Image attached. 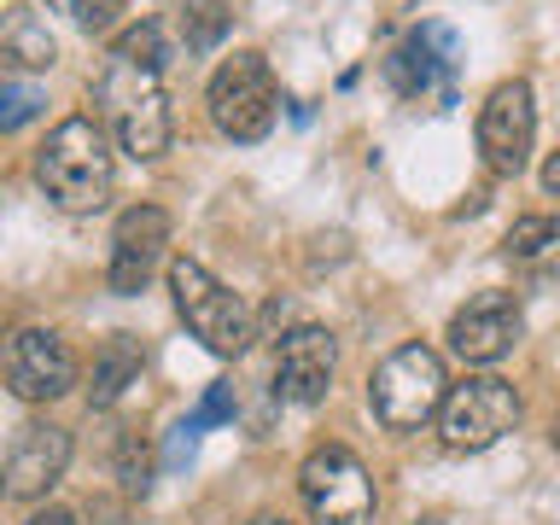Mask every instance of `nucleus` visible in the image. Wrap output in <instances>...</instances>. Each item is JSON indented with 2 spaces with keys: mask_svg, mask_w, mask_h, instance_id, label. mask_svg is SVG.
Here are the masks:
<instances>
[{
  "mask_svg": "<svg viewBox=\"0 0 560 525\" xmlns=\"http://www.w3.org/2000/svg\"><path fill=\"white\" fill-rule=\"evenodd\" d=\"M35 182L70 217L100 210L117 187V164H112V147H105V129L94 117H65L47 135V147L35 152Z\"/></svg>",
  "mask_w": 560,
  "mask_h": 525,
  "instance_id": "nucleus-1",
  "label": "nucleus"
},
{
  "mask_svg": "<svg viewBox=\"0 0 560 525\" xmlns=\"http://www.w3.org/2000/svg\"><path fill=\"white\" fill-rule=\"evenodd\" d=\"M117 479L129 497H140V490L152 485V462H147V444H140V438H122L117 444Z\"/></svg>",
  "mask_w": 560,
  "mask_h": 525,
  "instance_id": "nucleus-22",
  "label": "nucleus"
},
{
  "mask_svg": "<svg viewBox=\"0 0 560 525\" xmlns=\"http://www.w3.org/2000/svg\"><path fill=\"white\" fill-rule=\"evenodd\" d=\"M100 105H105V122L117 129V147L129 158L152 164V158L170 152V100H164L158 70L112 59L100 77Z\"/></svg>",
  "mask_w": 560,
  "mask_h": 525,
  "instance_id": "nucleus-2",
  "label": "nucleus"
},
{
  "mask_svg": "<svg viewBox=\"0 0 560 525\" xmlns=\"http://www.w3.org/2000/svg\"><path fill=\"white\" fill-rule=\"evenodd\" d=\"M455 70H462V42L444 24H420L402 47H392L385 77L402 100H450L455 94Z\"/></svg>",
  "mask_w": 560,
  "mask_h": 525,
  "instance_id": "nucleus-10",
  "label": "nucleus"
},
{
  "mask_svg": "<svg viewBox=\"0 0 560 525\" xmlns=\"http://www.w3.org/2000/svg\"><path fill=\"white\" fill-rule=\"evenodd\" d=\"M514 420H520V397L497 374H472L462 385H450L444 402H438V438L455 455L490 450L502 432H514Z\"/></svg>",
  "mask_w": 560,
  "mask_h": 525,
  "instance_id": "nucleus-6",
  "label": "nucleus"
},
{
  "mask_svg": "<svg viewBox=\"0 0 560 525\" xmlns=\"http://www.w3.org/2000/svg\"><path fill=\"white\" fill-rule=\"evenodd\" d=\"M112 59H129V65L158 70V65H164V35H158V24H135V30H122V35H117V47H112Z\"/></svg>",
  "mask_w": 560,
  "mask_h": 525,
  "instance_id": "nucleus-19",
  "label": "nucleus"
},
{
  "mask_svg": "<svg viewBox=\"0 0 560 525\" xmlns=\"http://www.w3.org/2000/svg\"><path fill=\"white\" fill-rule=\"evenodd\" d=\"M170 245V217L158 205H129L112 228V292L135 298L152 280V269L164 262Z\"/></svg>",
  "mask_w": 560,
  "mask_h": 525,
  "instance_id": "nucleus-14",
  "label": "nucleus"
},
{
  "mask_svg": "<svg viewBox=\"0 0 560 525\" xmlns=\"http://www.w3.org/2000/svg\"><path fill=\"white\" fill-rule=\"evenodd\" d=\"M245 525H292V520H275V514H257V520H245Z\"/></svg>",
  "mask_w": 560,
  "mask_h": 525,
  "instance_id": "nucleus-26",
  "label": "nucleus"
},
{
  "mask_svg": "<svg viewBox=\"0 0 560 525\" xmlns=\"http://www.w3.org/2000/svg\"><path fill=\"white\" fill-rule=\"evenodd\" d=\"M52 12H65L77 30L88 35H100V30H112L117 24V12H122V0H47Z\"/></svg>",
  "mask_w": 560,
  "mask_h": 525,
  "instance_id": "nucleus-20",
  "label": "nucleus"
},
{
  "mask_svg": "<svg viewBox=\"0 0 560 525\" xmlns=\"http://www.w3.org/2000/svg\"><path fill=\"white\" fill-rule=\"evenodd\" d=\"M0 385L24 402H52L77 385V350L52 327H18L0 339Z\"/></svg>",
  "mask_w": 560,
  "mask_h": 525,
  "instance_id": "nucleus-8",
  "label": "nucleus"
},
{
  "mask_svg": "<svg viewBox=\"0 0 560 525\" xmlns=\"http://www.w3.org/2000/svg\"><path fill=\"white\" fill-rule=\"evenodd\" d=\"M47 112V94L35 82H0V135L24 129V122H35Z\"/></svg>",
  "mask_w": 560,
  "mask_h": 525,
  "instance_id": "nucleus-18",
  "label": "nucleus"
},
{
  "mask_svg": "<svg viewBox=\"0 0 560 525\" xmlns=\"http://www.w3.org/2000/svg\"><path fill=\"white\" fill-rule=\"evenodd\" d=\"M420 525H444V520H420Z\"/></svg>",
  "mask_w": 560,
  "mask_h": 525,
  "instance_id": "nucleus-28",
  "label": "nucleus"
},
{
  "mask_svg": "<svg viewBox=\"0 0 560 525\" xmlns=\"http://www.w3.org/2000/svg\"><path fill=\"white\" fill-rule=\"evenodd\" d=\"M0 59H12L24 70H52L59 42H52V30L42 24V12H35V7H12L7 18H0Z\"/></svg>",
  "mask_w": 560,
  "mask_h": 525,
  "instance_id": "nucleus-15",
  "label": "nucleus"
},
{
  "mask_svg": "<svg viewBox=\"0 0 560 525\" xmlns=\"http://www.w3.org/2000/svg\"><path fill=\"white\" fill-rule=\"evenodd\" d=\"M205 105H210V122H217L228 140H262L275 129V105H280L269 59H262V52H234V59H222L210 88H205Z\"/></svg>",
  "mask_w": 560,
  "mask_h": 525,
  "instance_id": "nucleus-5",
  "label": "nucleus"
},
{
  "mask_svg": "<svg viewBox=\"0 0 560 525\" xmlns=\"http://www.w3.org/2000/svg\"><path fill=\"white\" fill-rule=\"evenodd\" d=\"M170 298H175V315L187 322V332L205 350H217V357H240V350L257 339V322H252V310H245V298L228 292L199 257L170 262Z\"/></svg>",
  "mask_w": 560,
  "mask_h": 525,
  "instance_id": "nucleus-3",
  "label": "nucleus"
},
{
  "mask_svg": "<svg viewBox=\"0 0 560 525\" xmlns=\"http://www.w3.org/2000/svg\"><path fill=\"white\" fill-rule=\"evenodd\" d=\"M24 525H82V520L70 514V508H42V514H35V520H24Z\"/></svg>",
  "mask_w": 560,
  "mask_h": 525,
  "instance_id": "nucleus-24",
  "label": "nucleus"
},
{
  "mask_svg": "<svg viewBox=\"0 0 560 525\" xmlns=\"http://www.w3.org/2000/svg\"><path fill=\"white\" fill-rule=\"evenodd\" d=\"M444 392H450L444 357H438L432 345H397L392 357L374 368V380H368V402H374V415L392 432L427 427L438 415V402H444Z\"/></svg>",
  "mask_w": 560,
  "mask_h": 525,
  "instance_id": "nucleus-4",
  "label": "nucleus"
},
{
  "mask_svg": "<svg viewBox=\"0 0 560 525\" xmlns=\"http://www.w3.org/2000/svg\"><path fill=\"white\" fill-rule=\"evenodd\" d=\"M217 420H234V385H210L205 402L187 415L182 432H205V427H217Z\"/></svg>",
  "mask_w": 560,
  "mask_h": 525,
  "instance_id": "nucleus-23",
  "label": "nucleus"
},
{
  "mask_svg": "<svg viewBox=\"0 0 560 525\" xmlns=\"http://www.w3.org/2000/svg\"><path fill=\"white\" fill-rule=\"evenodd\" d=\"M65 467H70V432L52 427V420H30V427H18L7 462H0V497L42 502L65 479Z\"/></svg>",
  "mask_w": 560,
  "mask_h": 525,
  "instance_id": "nucleus-11",
  "label": "nucleus"
},
{
  "mask_svg": "<svg viewBox=\"0 0 560 525\" xmlns=\"http://www.w3.org/2000/svg\"><path fill=\"white\" fill-rule=\"evenodd\" d=\"M549 444H555V455H560V420H555V427H549Z\"/></svg>",
  "mask_w": 560,
  "mask_h": 525,
  "instance_id": "nucleus-27",
  "label": "nucleus"
},
{
  "mask_svg": "<svg viewBox=\"0 0 560 525\" xmlns=\"http://www.w3.org/2000/svg\"><path fill=\"white\" fill-rule=\"evenodd\" d=\"M298 490L315 525H368L374 514V479L345 444H322L298 467Z\"/></svg>",
  "mask_w": 560,
  "mask_h": 525,
  "instance_id": "nucleus-7",
  "label": "nucleus"
},
{
  "mask_svg": "<svg viewBox=\"0 0 560 525\" xmlns=\"http://www.w3.org/2000/svg\"><path fill=\"white\" fill-rule=\"evenodd\" d=\"M542 187H549L555 199H560V147L549 152V164H542Z\"/></svg>",
  "mask_w": 560,
  "mask_h": 525,
  "instance_id": "nucleus-25",
  "label": "nucleus"
},
{
  "mask_svg": "<svg viewBox=\"0 0 560 525\" xmlns=\"http://www.w3.org/2000/svg\"><path fill=\"white\" fill-rule=\"evenodd\" d=\"M140 345H135V332H112V339L100 345V357H94V380H88V402L94 409H112V402L129 392V385L140 380Z\"/></svg>",
  "mask_w": 560,
  "mask_h": 525,
  "instance_id": "nucleus-16",
  "label": "nucleus"
},
{
  "mask_svg": "<svg viewBox=\"0 0 560 525\" xmlns=\"http://www.w3.org/2000/svg\"><path fill=\"white\" fill-rule=\"evenodd\" d=\"M332 368H339V339L327 327H292L275 357V392L298 409H315L332 385Z\"/></svg>",
  "mask_w": 560,
  "mask_h": 525,
  "instance_id": "nucleus-13",
  "label": "nucleus"
},
{
  "mask_svg": "<svg viewBox=\"0 0 560 525\" xmlns=\"http://www.w3.org/2000/svg\"><path fill=\"white\" fill-rule=\"evenodd\" d=\"M502 252L514 262H549V257H560V222L555 217H520L514 228H508Z\"/></svg>",
  "mask_w": 560,
  "mask_h": 525,
  "instance_id": "nucleus-17",
  "label": "nucleus"
},
{
  "mask_svg": "<svg viewBox=\"0 0 560 525\" xmlns=\"http://www.w3.org/2000/svg\"><path fill=\"white\" fill-rule=\"evenodd\" d=\"M537 140V100L532 82H497L479 105V152L497 175H520Z\"/></svg>",
  "mask_w": 560,
  "mask_h": 525,
  "instance_id": "nucleus-9",
  "label": "nucleus"
},
{
  "mask_svg": "<svg viewBox=\"0 0 560 525\" xmlns=\"http://www.w3.org/2000/svg\"><path fill=\"white\" fill-rule=\"evenodd\" d=\"M520 327L525 322H520L514 292H479L450 315V350L472 368H490V362H502L508 350H514Z\"/></svg>",
  "mask_w": 560,
  "mask_h": 525,
  "instance_id": "nucleus-12",
  "label": "nucleus"
},
{
  "mask_svg": "<svg viewBox=\"0 0 560 525\" xmlns=\"http://www.w3.org/2000/svg\"><path fill=\"white\" fill-rule=\"evenodd\" d=\"M222 30H228V0H187V42L192 47H217Z\"/></svg>",
  "mask_w": 560,
  "mask_h": 525,
  "instance_id": "nucleus-21",
  "label": "nucleus"
}]
</instances>
